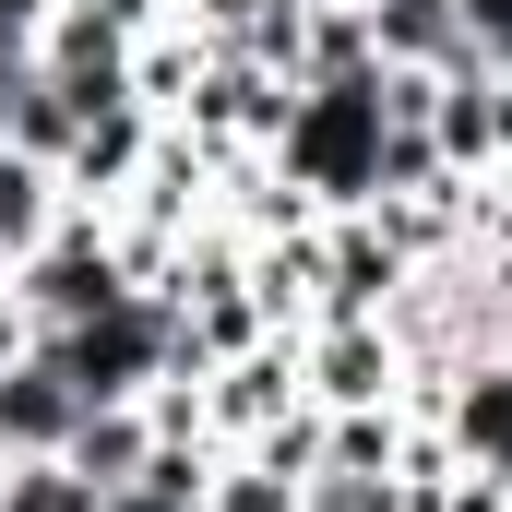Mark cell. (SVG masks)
Returning a JSON list of instances; mask_svg holds the SVG:
<instances>
[{
  "instance_id": "6da1fadb",
  "label": "cell",
  "mask_w": 512,
  "mask_h": 512,
  "mask_svg": "<svg viewBox=\"0 0 512 512\" xmlns=\"http://www.w3.org/2000/svg\"><path fill=\"white\" fill-rule=\"evenodd\" d=\"M274 179L310 203V215H358L382 203V72H346V84H286V120H274Z\"/></svg>"
},
{
  "instance_id": "7a4b0ae2",
  "label": "cell",
  "mask_w": 512,
  "mask_h": 512,
  "mask_svg": "<svg viewBox=\"0 0 512 512\" xmlns=\"http://www.w3.org/2000/svg\"><path fill=\"white\" fill-rule=\"evenodd\" d=\"M36 346L60 358V382L84 393V405H143L155 382L203 370V358H191V322H179V298H167V286H120L96 322H72V334H36Z\"/></svg>"
},
{
  "instance_id": "3957f363",
  "label": "cell",
  "mask_w": 512,
  "mask_h": 512,
  "mask_svg": "<svg viewBox=\"0 0 512 512\" xmlns=\"http://www.w3.org/2000/svg\"><path fill=\"white\" fill-rule=\"evenodd\" d=\"M120 286H131V262H120V227H108L96 203H72L36 251L0 274V298L24 310V334H72V322H96Z\"/></svg>"
},
{
  "instance_id": "277c9868",
  "label": "cell",
  "mask_w": 512,
  "mask_h": 512,
  "mask_svg": "<svg viewBox=\"0 0 512 512\" xmlns=\"http://www.w3.org/2000/svg\"><path fill=\"white\" fill-rule=\"evenodd\" d=\"M405 274H417V262L382 239L370 203H358V215H322V251H310V322H382ZM310 322H298V334H310Z\"/></svg>"
},
{
  "instance_id": "5b68a950",
  "label": "cell",
  "mask_w": 512,
  "mask_h": 512,
  "mask_svg": "<svg viewBox=\"0 0 512 512\" xmlns=\"http://www.w3.org/2000/svg\"><path fill=\"white\" fill-rule=\"evenodd\" d=\"M298 393H310L322 417H346V405H405V346H393V322H310V334H298Z\"/></svg>"
},
{
  "instance_id": "8992f818",
  "label": "cell",
  "mask_w": 512,
  "mask_h": 512,
  "mask_svg": "<svg viewBox=\"0 0 512 512\" xmlns=\"http://www.w3.org/2000/svg\"><path fill=\"white\" fill-rule=\"evenodd\" d=\"M286 405H310V393H298V334H262V346H239V358L203 370V441L239 453V441H262Z\"/></svg>"
},
{
  "instance_id": "52a82bcc",
  "label": "cell",
  "mask_w": 512,
  "mask_h": 512,
  "mask_svg": "<svg viewBox=\"0 0 512 512\" xmlns=\"http://www.w3.org/2000/svg\"><path fill=\"white\" fill-rule=\"evenodd\" d=\"M429 429L453 441L465 477H501V489H512V346L465 358V370L441 382V405H429Z\"/></svg>"
},
{
  "instance_id": "ba28073f",
  "label": "cell",
  "mask_w": 512,
  "mask_h": 512,
  "mask_svg": "<svg viewBox=\"0 0 512 512\" xmlns=\"http://www.w3.org/2000/svg\"><path fill=\"white\" fill-rule=\"evenodd\" d=\"M155 131H167V120H155L143 96H131V108H96V120L72 131V155H60V191L108 215V203H120L131 179H143V155H155Z\"/></svg>"
},
{
  "instance_id": "9c48e42d",
  "label": "cell",
  "mask_w": 512,
  "mask_h": 512,
  "mask_svg": "<svg viewBox=\"0 0 512 512\" xmlns=\"http://www.w3.org/2000/svg\"><path fill=\"white\" fill-rule=\"evenodd\" d=\"M84 429V393L60 382V358L48 346H24V358H0V453L24 465V453H60Z\"/></svg>"
},
{
  "instance_id": "30bf717a",
  "label": "cell",
  "mask_w": 512,
  "mask_h": 512,
  "mask_svg": "<svg viewBox=\"0 0 512 512\" xmlns=\"http://www.w3.org/2000/svg\"><path fill=\"white\" fill-rule=\"evenodd\" d=\"M382 72H465V12L453 0H370Z\"/></svg>"
},
{
  "instance_id": "8fae6325",
  "label": "cell",
  "mask_w": 512,
  "mask_h": 512,
  "mask_svg": "<svg viewBox=\"0 0 512 512\" xmlns=\"http://www.w3.org/2000/svg\"><path fill=\"white\" fill-rule=\"evenodd\" d=\"M143 453H155V417H143V405H84V429L60 441V465H72V477H84L96 501L143 477Z\"/></svg>"
},
{
  "instance_id": "7c38bea8",
  "label": "cell",
  "mask_w": 512,
  "mask_h": 512,
  "mask_svg": "<svg viewBox=\"0 0 512 512\" xmlns=\"http://www.w3.org/2000/svg\"><path fill=\"white\" fill-rule=\"evenodd\" d=\"M60 215H72L60 167H48V155H24V143H0V274H12V262L36 251V239H48Z\"/></svg>"
},
{
  "instance_id": "4fadbf2b",
  "label": "cell",
  "mask_w": 512,
  "mask_h": 512,
  "mask_svg": "<svg viewBox=\"0 0 512 512\" xmlns=\"http://www.w3.org/2000/svg\"><path fill=\"white\" fill-rule=\"evenodd\" d=\"M298 489H310V477H274L262 453H215V489H203V512H298Z\"/></svg>"
},
{
  "instance_id": "5bb4252c",
  "label": "cell",
  "mask_w": 512,
  "mask_h": 512,
  "mask_svg": "<svg viewBox=\"0 0 512 512\" xmlns=\"http://www.w3.org/2000/svg\"><path fill=\"white\" fill-rule=\"evenodd\" d=\"M0 512H96V489L60 453H24V465H0Z\"/></svg>"
},
{
  "instance_id": "9a60e30c",
  "label": "cell",
  "mask_w": 512,
  "mask_h": 512,
  "mask_svg": "<svg viewBox=\"0 0 512 512\" xmlns=\"http://www.w3.org/2000/svg\"><path fill=\"white\" fill-rule=\"evenodd\" d=\"M405 501V477H358V465H310V489L298 512H393Z\"/></svg>"
},
{
  "instance_id": "2e32d148",
  "label": "cell",
  "mask_w": 512,
  "mask_h": 512,
  "mask_svg": "<svg viewBox=\"0 0 512 512\" xmlns=\"http://www.w3.org/2000/svg\"><path fill=\"white\" fill-rule=\"evenodd\" d=\"M453 12H465V60L512 72V0H453Z\"/></svg>"
},
{
  "instance_id": "e0dca14e",
  "label": "cell",
  "mask_w": 512,
  "mask_h": 512,
  "mask_svg": "<svg viewBox=\"0 0 512 512\" xmlns=\"http://www.w3.org/2000/svg\"><path fill=\"white\" fill-rule=\"evenodd\" d=\"M477 274H489V322H501V346H512V239H501V251H477Z\"/></svg>"
},
{
  "instance_id": "ac0fdd59",
  "label": "cell",
  "mask_w": 512,
  "mask_h": 512,
  "mask_svg": "<svg viewBox=\"0 0 512 512\" xmlns=\"http://www.w3.org/2000/svg\"><path fill=\"white\" fill-rule=\"evenodd\" d=\"M96 512H203V501H167V489H143V477H131V489H108Z\"/></svg>"
},
{
  "instance_id": "d6986e66",
  "label": "cell",
  "mask_w": 512,
  "mask_h": 512,
  "mask_svg": "<svg viewBox=\"0 0 512 512\" xmlns=\"http://www.w3.org/2000/svg\"><path fill=\"white\" fill-rule=\"evenodd\" d=\"M501 179H512V167H501Z\"/></svg>"
}]
</instances>
